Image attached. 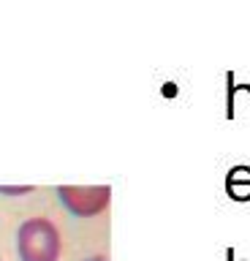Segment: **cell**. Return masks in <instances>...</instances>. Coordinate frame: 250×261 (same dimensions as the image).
<instances>
[{"mask_svg":"<svg viewBox=\"0 0 250 261\" xmlns=\"http://www.w3.org/2000/svg\"><path fill=\"white\" fill-rule=\"evenodd\" d=\"M36 188L33 185H19V188H6V185H0V193H6V196H22V193H33Z\"/></svg>","mask_w":250,"mask_h":261,"instance_id":"5b68a950","label":"cell"},{"mask_svg":"<svg viewBox=\"0 0 250 261\" xmlns=\"http://www.w3.org/2000/svg\"><path fill=\"white\" fill-rule=\"evenodd\" d=\"M17 250L22 261H60L63 240L49 218H30L17 231Z\"/></svg>","mask_w":250,"mask_h":261,"instance_id":"6da1fadb","label":"cell"},{"mask_svg":"<svg viewBox=\"0 0 250 261\" xmlns=\"http://www.w3.org/2000/svg\"><path fill=\"white\" fill-rule=\"evenodd\" d=\"M229 261H237V258H234V250H229Z\"/></svg>","mask_w":250,"mask_h":261,"instance_id":"8992f818","label":"cell"},{"mask_svg":"<svg viewBox=\"0 0 250 261\" xmlns=\"http://www.w3.org/2000/svg\"><path fill=\"white\" fill-rule=\"evenodd\" d=\"M242 185L250 188V166H231L226 174V193L234 201H250V193L242 191Z\"/></svg>","mask_w":250,"mask_h":261,"instance_id":"3957f363","label":"cell"},{"mask_svg":"<svg viewBox=\"0 0 250 261\" xmlns=\"http://www.w3.org/2000/svg\"><path fill=\"white\" fill-rule=\"evenodd\" d=\"M226 82H229V98H226V117H234L237 114V79H234V73L229 71L226 73Z\"/></svg>","mask_w":250,"mask_h":261,"instance_id":"277c9868","label":"cell"},{"mask_svg":"<svg viewBox=\"0 0 250 261\" xmlns=\"http://www.w3.org/2000/svg\"><path fill=\"white\" fill-rule=\"evenodd\" d=\"M60 204L76 218H95L109 207V185H58Z\"/></svg>","mask_w":250,"mask_h":261,"instance_id":"7a4b0ae2","label":"cell"}]
</instances>
